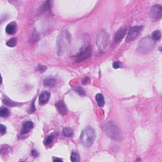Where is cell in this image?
<instances>
[{"label": "cell", "mask_w": 162, "mask_h": 162, "mask_svg": "<svg viewBox=\"0 0 162 162\" xmlns=\"http://www.w3.org/2000/svg\"><path fill=\"white\" fill-rule=\"evenodd\" d=\"M161 32H160V31H154V32H153L152 34H151V38L153 39L154 41H157V40H158L161 38Z\"/></svg>", "instance_id": "cell-20"}, {"label": "cell", "mask_w": 162, "mask_h": 162, "mask_svg": "<svg viewBox=\"0 0 162 162\" xmlns=\"http://www.w3.org/2000/svg\"><path fill=\"white\" fill-rule=\"evenodd\" d=\"M89 78L86 77V78H85L84 79L83 81H82V84H83L85 85V84H88V82H89Z\"/></svg>", "instance_id": "cell-31"}, {"label": "cell", "mask_w": 162, "mask_h": 162, "mask_svg": "<svg viewBox=\"0 0 162 162\" xmlns=\"http://www.w3.org/2000/svg\"><path fill=\"white\" fill-rule=\"evenodd\" d=\"M33 127H34V124H33L32 121L28 120L25 122L23 124V125H22L21 133H22V134H28V132H30L31 131Z\"/></svg>", "instance_id": "cell-10"}, {"label": "cell", "mask_w": 162, "mask_h": 162, "mask_svg": "<svg viewBox=\"0 0 162 162\" xmlns=\"http://www.w3.org/2000/svg\"><path fill=\"white\" fill-rule=\"evenodd\" d=\"M126 34V29L125 28H121L117 32L115 36V43H120L122 40L125 37Z\"/></svg>", "instance_id": "cell-12"}, {"label": "cell", "mask_w": 162, "mask_h": 162, "mask_svg": "<svg viewBox=\"0 0 162 162\" xmlns=\"http://www.w3.org/2000/svg\"><path fill=\"white\" fill-rule=\"evenodd\" d=\"M34 106H34V101H33L32 106H31V111L29 112V113H33V112H34V111H35V109H36V108L34 107Z\"/></svg>", "instance_id": "cell-30"}, {"label": "cell", "mask_w": 162, "mask_h": 162, "mask_svg": "<svg viewBox=\"0 0 162 162\" xmlns=\"http://www.w3.org/2000/svg\"><path fill=\"white\" fill-rule=\"evenodd\" d=\"M75 91L76 92H77V94H79V95L81 96H84L85 95V91L84 90L83 88L80 86H78L77 88L75 89Z\"/></svg>", "instance_id": "cell-24"}, {"label": "cell", "mask_w": 162, "mask_h": 162, "mask_svg": "<svg viewBox=\"0 0 162 162\" xmlns=\"http://www.w3.org/2000/svg\"><path fill=\"white\" fill-rule=\"evenodd\" d=\"M57 110L61 115H65L68 112L67 106L63 100H60L55 104Z\"/></svg>", "instance_id": "cell-9"}, {"label": "cell", "mask_w": 162, "mask_h": 162, "mask_svg": "<svg viewBox=\"0 0 162 162\" xmlns=\"http://www.w3.org/2000/svg\"><path fill=\"white\" fill-rule=\"evenodd\" d=\"M5 31L7 34H10V35H12L14 34L16 31V24L15 22H11V23L8 24L7 26L6 27Z\"/></svg>", "instance_id": "cell-14"}, {"label": "cell", "mask_w": 162, "mask_h": 162, "mask_svg": "<svg viewBox=\"0 0 162 162\" xmlns=\"http://www.w3.org/2000/svg\"><path fill=\"white\" fill-rule=\"evenodd\" d=\"M51 7V2L49 1H46V2L44 3V4H43V6L41 7V8H40V11L41 12H45V11H48L50 9Z\"/></svg>", "instance_id": "cell-19"}, {"label": "cell", "mask_w": 162, "mask_h": 162, "mask_svg": "<svg viewBox=\"0 0 162 162\" xmlns=\"http://www.w3.org/2000/svg\"><path fill=\"white\" fill-rule=\"evenodd\" d=\"M3 104L5 105L11 106V107H13V106H15L19 105H20L19 103H15V102L12 101L11 100H9V99L8 98H4V100H3Z\"/></svg>", "instance_id": "cell-18"}, {"label": "cell", "mask_w": 162, "mask_h": 162, "mask_svg": "<svg viewBox=\"0 0 162 162\" xmlns=\"http://www.w3.org/2000/svg\"><path fill=\"white\" fill-rule=\"evenodd\" d=\"M50 93L47 91H44V92H42L40 94L39 98V103L40 105H45L48 102L50 98Z\"/></svg>", "instance_id": "cell-11"}, {"label": "cell", "mask_w": 162, "mask_h": 162, "mask_svg": "<svg viewBox=\"0 0 162 162\" xmlns=\"http://www.w3.org/2000/svg\"><path fill=\"white\" fill-rule=\"evenodd\" d=\"M63 134L65 137H72L73 134V130L71 128L65 127L63 130Z\"/></svg>", "instance_id": "cell-17"}, {"label": "cell", "mask_w": 162, "mask_h": 162, "mask_svg": "<svg viewBox=\"0 0 162 162\" xmlns=\"http://www.w3.org/2000/svg\"><path fill=\"white\" fill-rule=\"evenodd\" d=\"M70 160L72 162H79L80 160V157L77 151H73L70 155Z\"/></svg>", "instance_id": "cell-16"}, {"label": "cell", "mask_w": 162, "mask_h": 162, "mask_svg": "<svg viewBox=\"0 0 162 162\" xmlns=\"http://www.w3.org/2000/svg\"><path fill=\"white\" fill-rule=\"evenodd\" d=\"M96 101L97 105L100 107H103L105 105V99L103 97V94H97L96 95Z\"/></svg>", "instance_id": "cell-15"}, {"label": "cell", "mask_w": 162, "mask_h": 162, "mask_svg": "<svg viewBox=\"0 0 162 162\" xmlns=\"http://www.w3.org/2000/svg\"><path fill=\"white\" fill-rule=\"evenodd\" d=\"M91 53H92V48H91V46L89 45L84 50H82V51H80V53L76 55V62H80V61H83L88 59L91 56Z\"/></svg>", "instance_id": "cell-8"}, {"label": "cell", "mask_w": 162, "mask_h": 162, "mask_svg": "<svg viewBox=\"0 0 162 162\" xmlns=\"http://www.w3.org/2000/svg\"><path fill=\"white\" fill-rule=\"evenodd\" d=\"M0 129H1V135L3 136L6 133V131H7V128L6 127L2 124H1V127H0Z\"/></svg>", "instance_id": "cell-29"}, {"label": "cell", "mask_w": 162, "mask_h": 162, "mask_svg": "<svg viewBox=\"0 0 162 162\" xmlns=\"http://www.w3.org/2000/svg\"><path fill=\"white\" fill-rule=\"evenodd\" d=\"M10 115V112L8 109L5 107H1L0 109V116L2 117H7Z\"/></svg>", "instance_id": "cell-21"}, {"label": "cell", "mask_w": 162, "mask_h": 162, "mask_svg": "<svg viewBox=\"0 0 162 162\" xmlns=\"http://www.w3.org/2000/svg\"><path fill=\"white\" fill-rule=\"evenodd\" d=\"M155 46V42L150 37L142 38L138 44L137 51L138 53L145 55L151 52Z\"/></svg>", "instance_id": "cell-3"}, {"label": "cell", "mask_w": 162, "mask_h": 162, "mask_svg": "<svg viewBox=\"0 0 162 162\" xmlns=\"http://www.w3.org/2000/svg\"><path fill=\"white\" fill-rule=\"evenodd\" d=\"M46 68H47V67H46V66L45 65H38V67H37V70H38L39 72L40 73H43L45 71H46Z\"/></svg>", "instance_id": "cell-26"}, {"label": "cell", "mask_w": 162, "mask_h": 162, "mask_svg": "<svg viewBox=\"0 0 162 162\" xmlns=\"http://www.w3.org/2000/svg\"><path fill=\"white\" fill-rule=\"evenodd\" d=\"M38 40H39L38 34H37L36 32H34V34L31 36V40H30V41L33 42V43H36V42H37Z\"/></svg>", "instance_id": "cell-25"}, {"label": "cell", "mask_w": 162, "mask_h": 162, "mask_svg": "<svg viewBox=\"0 0 162 162\" xmlns=\"http://www.w3.org/2000/svg\"><path fill=\"white\" fill-rule=\"evenodd\" d=\"M9 146H2L1 147V154L3 153V152H4V151H6V153H8L9 151ZM4 154H5V152L4 153Z\"/></svg>", "instance_id": "cell-28"}, {"label": "cell", "mask_w": 162, "mask_h": 162, "mask_svg": "<svg viewBox=\"0 0 162 162\" xmlns=\"http://www.w3.org/2000/svg\"><path fill=\"white\" fill-rule=\"evenodd\" d=\"M56 80L55 78L52 77H48L44 80L43 82V84L45 87H48V88H53L55 85H56Z\"/></svg>", "instance_id": "cell-13"}, {"label": "cell", "mask_w": 162, "mask_h": 162, "mask_svg": "<svg viewBox=\"0 0 162 162\" xmlns=\"http://www.w3.org/2000/svg\"><path fill=\"white\" fill-rule=\"evenodd\" d=\"M142 28V26H134L130 28L126 37V43H130L136 39L141 34Z\"/></svg>", "instance_id": "cell-7"}, {"label": "cell", "mask_w": 162, "mask_h": 162, "mask_svg": "<svg viewBox=\"0 0 162 162\" xmlns=\"http://www.w3.org/2000/svg\"><path fill=\"white\" fill-rule=\"evenodd\" d=\"M149 16L153 22H157L161 19L162 7L160 4H154L149 10Z\"/></svg>", "instance_id": "cell-6"}, {"label": "cell", "mask_w": 162, "mask_h": 162, "mask_svg": "<svg viewBox=\"0 0 162 162\" xmlns=\"http://www.w3.org/2000/svg\"><path fill=\"white\" fill-rule=\"evenodd\" d=\"M122 67V64L120 61H115L113 63V67L114 68H118Z\"/></svg>", "instance_id": "cell-27"}, {"label": "cell", "mask_w": 162, "mask_h": 162, "mask_svg": "<svg viewBox=\"0 0 162 162\" xmlns=\"http://www.w3.org/2000/svg\"><path fill=\"white\" fill-rule=\"evenodd\" d=\"M16 43H17V39L12 38L11 39L8 40L6 44H7L8 47H14L16 45Z\"/></svg>", "instance_id": "cell-22"}, {"label": "cell", "mask_w": 162, "mask_h": 162, "mask_svg": "<svg viewBox=\"0 0 162 162\" xmlns=\"http://www.w3.org/2000/svg\"><path fill=\"white\" fill-rule=\"evenodd\" d=\"M106 134L108 136L115 141H121L123 138L122 131L117 125L112 122H109L106 124L105 127Z\"/></svg>", "instance_id": "cell-4"}, {"label": "cell", "mask_w": 162, "mask_h": 162, "mask_svg": "<svg viewBox=\"0 0 162 162\" xmlns=\"http://www.w3.org/2000/svg\"><path fill=\"white\" fill-rule=\"evenodd\" d=\"M32 155L34 157H37V156H38V153H37V151H36V150H32Z\"/></svg>", "instance_id": "cell-32"}, {"label": "cell", "mask_w": 162, "mask_h": 162, "mask_svg": "<svg viewBox=\"0 0 162 162\" xmlns=\"http://www.w3.org/2000/svg\"><path fill=\"white\" fill-rule=\"evenodd\" d=\"M96 138L95 130L91 127H86L82 131L80 136V141L83 146L89 147L92 146Z\"/></svg>", "instance_id": "cell-2"}, {"label": "cell", "mask_w": 162, "mask_h": 162, "mask_svg": "<svg viewBox=\"0 0 162 162\" xmlns=\"http://www.w3.org/2000/svg\"><path fill=\"white\" fill-rule=\"evenodd\" d=\"M53 139L54 137L53 135H49V136H48V137L45 139L44 141V145H46V146H49V145H50L52 143V142L53 141Z\"/></svg>", "instance_id": "cell-23"}, {"label": "cell", "mask_w": 162, "mask_h": 162, "mask_svg": "<svg viewBox=\"0 0 162 162\" xmlns=\"http://www.w3.org/2000/svg\"><path fill=\"white\" fill-rule=\"evenodd\" d=\"M71 43V36L67 30L60 33L57 38V53L58 56H63L67 53Z\"/></svg>", "instance_id": "cell-1"}, {"label": "cell", "mask_w": 162, "mask_h": 162, "mask_svg": "<svg viewBox=\"0 0 162 162\" xmlns=\"http://www.w3.org/2000/svg\"><path fill=\"white\" fill-rule=\"evenodd\" d=\"M53 161H63V160L61 158H56V157H54L53 158Z\"/></svg>", "instance_id": "cell-33"}, {"label": "cell", "mask_w": 162, "mask_h": 162, "mask_svg": "<svg viewBox=\"0 0 162 162\" xmlns=\"http://www.w3.org/2000/svg\"><path fill=\"white\" fill-rule=\"evenodd\" d=\"M109 40V34L105 31H101L97 36L96 39V44L100 51L103 52L105 51L108 45Z\"/></svg>", "instance_id": "cell-5"}]
</instances>
